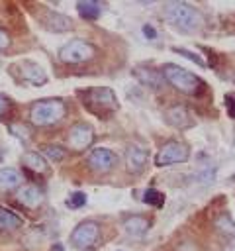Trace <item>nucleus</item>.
Returning a JSON list of instances; mask_svg holds the SVG:
<instances>
[{"instance_id": "obj_33", "label": "nucleus", "mask_w": 235, "mask_h": 251, "mask_svg": "<svg viewBox=\"0 0 235 251\" xmlns=\"http://www.w3.org/2000/svg\"><path fill=\"white\" fill-rule=\"evenodd\" d=\"M119 251H121V249H119Z\"/></svg>"}, {"instance_id": "obj_25", "label": "nucleus", "mask_w": 235, "mask_h": 251, "mask_svg": "<svg viewBox=\"0 0 235 251\" xmlns=\"http://www.w3.org/2000/svg\"><path fill=\"white\" fill-rule=\"evenodd\" d=\"M172 53H178V55H182V57H186V59H190V61H194V63H198L200 67H206V63H204V59H202L200 55H196V53H192V51H188V49H180V47H172Z\"/></svg>"}, {"instance_id": "obj_23", "label": "nucleus", "mask_w": 235, "mask_h": 251, "mask_svg": "<svg viewBox=\"0 0 235 251\" xmlns=\"http://www.w3.org/2000/svg\"><path fill=\"white\" fill-rule=\"evenodd\" d=\"M215 227L219 229V233L235 237V222H233L229 216H219V218L215 220Z\"/></svg>"}, {"instance_id": "obj_21", "label": "nucleus", "mask_w": 235, "mask_h": 251, "mask_svg": "<svg viewBox=\"0 0 235 251\" xmlns=\"http://www.w3.org/2000/svg\"><path fill=\"white\" fill-rule=\"evenodd\" d=\"M41 153H43V157H47V159L53 161V163H61V161L67 157V151H65L61 145H45V147L41 149Z\"/></svg>"}, {"instance_id": "obj_30", "label": "nucleus", "mask_w": 235, "mask_h": 251, "mask_svg": "<svg viewBox=\"0 0 235 251\" xmlns=\"http://www.w3.org/2000/svg\"><path fill=\"white\" fill-rule=\"evenodd\" d=\"M8 45H10V37L0 29V51H2V49H6Z\"/></svg>"}, {"instance_id": "obj_28", "label": "nucleus", "mask_w": 235, "mask_h": 251, "mask_svg": "<svg viewBox=\"0 0 235 251\" xmlns=\"http://www.w3.org/2000/svg\"><path fill=\"white\" fill-rule=\"evenodd\" d=\"M141 31H143V35H145L147 39H155V37H157V29H155L153 25H149V24H145Z\"/></svg>"}, {"instance_id": "obj_19", "label": "nucleus", "mask_w": 235, "mask_h": 251, "mask_svg": "<svg viewBox=\"0 0 235 251\" xmlns=\"http://www.w3.org/2000/svg\"><path fill=\"white\" fill-rule=\"evenodd\" d=\"M104 6L96 0H84V2H76V12L84 18V20H96L100 18Z\"/></svg>"}, {"instance_id": "obj_16", "label": "nucleus", "mask_w": 235, "mask_h": 251, "mask_svg": "<svg viewBox=\"0 0 235 251\" xmlns=\"http://www.w3.org/2000/svg\"><path fill=\"white\" fill-rule=\"evenodd\" d=\"M22 163H24L29 171H33V173H37V175H45V173L49 171L47 159H45L43 155L35 153V151H25V153L22 155Z\"/></svg>"}, {"instance_id": "obj_13", "label": "nucleus", "mask_w": 235, "mask_h": 251, "mask_svg": "<svg viewBox=\"0 0 235 251\" xmlns=\"http://www.w3.org/2000/svg\"><path fill=\"white\" fill-rule=\"evenodd\" d=\"M41 24H43L49 31H57V33H63V31L70 29V25H72L70 18H67V16L61 14V12H53V10H47V12H45V16L41 18Z\"/></svg>"}, {"instance_id": "obj_6", "label": "nucleus", "mask_w": 235, "mask_h": 251, "mask_svg": "<svg viewBox=\"0 0 235 251\" xmlns=\"http://www.w3.org/2000/svg\"><path fill=\"white\" fill-rule=\"evenodd\" d=\"M190 157V149L180 143V141H168L164 143L157 157H155V165L157 167H168V165H178V163H186Z\"/></svg>"}, {"instance_id": "obj_15", "label": "nucleus", "mask_w": 235, "mask_h": 251, "mask_svg": "<svg viewBox=\"0 0 235 251\" xmlns=\"http://www.w3.org/2000/svg\"><path fill=\"white\" fill-rule=\"evenodd\" d=\"M151 227V222L145 216H129L123 220V229L131 235V237H141L147 233V229Z\"/></svg>"}, {"instance_id": "obj_18", "label": "nucleus", "mask_w": 235, "mask_h": 251, "mask_svg": "<svg viewBox=\"0 0 235 251\" xmlns=\"http://www.w3.org/2000/svg\"><path fill=\"white\" fill-rule=\"evenodd\" d=\"M20 184H22V175L16 169L12 167L0 169V190H14Z\"/></svg>"}, {"instance_id": "obj_8", "label": "nucleus", "mask_w": 235, "mask_h": 251, "mask_svg": "<svg viewBox=\"0 0 235 251\" xmlns=\"http://www.w3.org/2000/svg\"><path fill=\"white\" fill-rule=\"evenodd\" d=\"M116 161H118L116 153L112 149H108V147H94L86 155V165L92 171H96V173H108V171H112L114 165H116Z\"/></svg>"}, {"instance_id": "obj_26", "label": "nucleus", "mask_w": 235, "mask_h": 251, "mask_svg": "<svg viewBox=\"0 0 235 251\" xmlns=\"http://www.w3.org/2000/svg\"><path fill=\"white\" fill-rule=\"evenodd\" d=\"M10 131H12L14 135H18L22 141H27V139H29V135H31V131H29L24 124H12V126H10Z\"/></svg>"}, {"instance_id": "obj_4", "label": "nucleus", "mask_w": 235, "mask_h": 251, "mask_svg": "<svg viewBox=\"0 0 235 251\" xmlns=\"http://www.w3.org/2000/svg\"><path fill=\"white\" fill-rule=\"evenodd\" d=\"M65 116V102L59 98L39 100L29 110V122L33 126H53Z\"/></svg>"}, {"instance_id": "obj_24", "label": "nucleus", "mask_w": 235, "mask_h": 251, "mask_svg": "<svg viewBox=\"0 0 235 251\" xmlns=\"http://www.w3.org/2000/svg\"><path fill=\"white\" fill-rule=\"evenodd\" d=\"M84 204H86V194L80 192V190H74V192L67 198V206L72 208V210H78V208H82Z\"/></svg>"}, {"instance_id": "obj_1", "label": "nucleus", "mask_w": 235, "mask_h": 251, "mask_svg": "<svg viewBox=\"0 0 235 251\" xmlns=\"http://www.w3.org/2000/svg\"><path fill=\"white\" fill-rule=\"evenodd\" d=\"M164 20L182 33H194L204 27L202 14L188 2H178V0L166 2L164 4Z\"/></svg>"}, {"instance_id": "obj_29", "label": "nucleus", "mask_w": 235, "mask_h": 251, "mask_svg": "<svg viewBox=\"0 0 235 251\" xmlns=\"http://www.w3.org/2000/svg\"><path fill=\"white\" fill-rule=\"evenodd\" d=\"M8 108H10V100L4 94H0V116H4L8 112Z\"/></svg>"}, {"instance_id": "obj_9", "label": "nucleus", "mask_w": 235, "mask_h": 251, "mask_svg": "<svg viewBox=\"0 0 235 251\" xmlns=\"http://www.w3.org/2000/svg\"><path fill=\"white\" fill-rule=\"evenodd\" d=\"M12 71H20V76H22L25 82L33 84V86H41V84L47 82L45 71H43L37 63H33V61H22V63L14 65Z\"/></svg>"}, {"instance_id": "obj_10", "label": "nucleus", "mask_w": 235, "mask_h": 251, "mask_svg": "<svg viewBox=\"0 0 235 251\" xmlns=\"http://www.w3.org/2000/svg\"><path fill=\"white\" fill-rule=\"evenodd\" d=\"M133 76H135L143 86H147V88H151V90H161L163 84H164L163 73H159L157 69L147 67V65H137V67L133 69Z\"/></svg>"}, {"instance_id": "obj_12", "label": "nucleus", "mask_w": 235, "mask_h": 251, "mask_svg": "<svg viewBox=\"0 0 235 251\" xmlns=\"http://www.w3.org/2000/svg\"><path fill=\"white\" fill-rule=\"evenodd\" d=\"M94 141V129L88 124H74L69 131V143L72 149H86Z\"/></svg>"}, {"instance_id": "obj_27", "label": "nucleus", "mask_w": 235, "mask_h": 251, "mask_svg": "<svg viewBox=\"0 0 235 251\" xmlns=\"http://www.w3.org/2000/svg\"><path fill=\"white\" fill-rule=\"evenodd\" d=\"M225 106H227V114L231 118H235V94L225 96Z\"/></svg>"}, {"instance_id": "obj_14", "label": "nucleus", "mask_w": 235, "mask_h": 251, "mask_svg": "<svg viewBox=\"0 0 235 251\" xmlns=\"http://www.w3.org/2000/svg\"><path fill=\"white\" fill-rule=\"evenodd\" d=\"M16 196H18L20 204H24L25 208H37V206L41 204V200H43V194H41L39 188L33 186V184H25V186H22V188L18 190Z\"/></svg>"}, {"instance_id": "obj_2", "label": "nucleus", "mask_w": 235, "mask_h": 251, "mask_svg": "<svg viewBox=\"0 0 235 251\" xmlns=\"http://www.w3.org/2000/svg\"><path fill=\"white\" fill-rule=\"evenodd\" d=\"M78 98L82 106L98 118H108L119 108V102L114 90L108 86H92L86 90H78Z\"/></svg>"}, {"instance_id": "obj_20", "label": "nucleus", "mask_w": 235, "mask_h": 251, "mask_svg": "<svg viewBox=\"0 0 235 251\" xmlns=\"http://www.w3.org/2000/svg\"><path fill=\"white\" fill-rule=\"evenodd\" d=\"M22 224L24 222L16 212H12L8 208H0V229L2 231L4 229H18Z\"/></svg>"}, {"instance_id": "obj_11", "label": "nucleus", "mask_w": 235, "mask_h": 251, "mask_svg": "<svg viewBox=\"0 0 235 251\" xmlns=\"http://www.w3.org/2000/svg\"><path fill=\"white\" fill-rule=\"evenodd\" d=\"M123 157H125V167H127V171L139 173V171L145 167V163H147L149 149H147L145 145H141V143H131V145H127Z\"/></svg>"}, {"instance_id": "obj_5", "label": "nucleus", "mask_w": 235, "mask_h": 251, "mask_svg": "<svg viewBox=\"0 0 235 251\" xmlns=\"http://www.w3.org/2000/svg\"><path fill=\"white\" fill-rule=\"evenodd\" d=\"M94 45L86 39H70L69 43H65L61 49H59V59L63 63H69V65H76V63H84L88 59L94 57Z\"/></svg>"}, {"instance_id": "obj_22", "label": "nucleus", "mask_w": 235, "mask_h": 251, "mask_svg": "<svg viewBox=\"0 0 235 251\" xmlns=\"http://www.w3.org/2000/svg\"><path fill=\"white\" fill-rule=\"evenodd\" d=\"M143 202L149 204V206L159 208V206L164 204V194H163L161 190H157V188H147V190L143 192Z\"/></svg>"}, {"instance_id": "obj_32", "label": "nucleus", "mask_w": 235, "mask_h": 251, "mask_svg": "<svg viewBox=\"0 0 235 251\" xmlns=\"http://www.w3.org/2000/svg\"><path fill=\"white\" fill-rule=\"evenodd\" d=\"M231 245H233V249H235V237H231Z\"/></svg>"}, {"instance_id": "obj_31", "label": "nucleus", "mask_w": 235, "mask_h": 251, "mask_svg": "<svg viewBox=\"0 0 235 251\" xmlns=\"http://www.w3.org/2000/svg\"><path fill=\"white\" fill-rule=\"evenodd\" d=\"M53 249H57V251H63V245H61V243H57V245H55Z\"/></svg>"}, {"instance_id": "obj_7", "label": "nucleus", "mask_w": 235, "mask_h": 251, "mask_svg": "<svg viewBox=\"0 0 235 251\" xmlns=\"http://www.w3.org/2000/svg\"><path fill=\"white\" fill-rule=\"evenodd\" d=\"M98 237H100V226L94 220H84L72 229L70 243L78 249H88L98 241Z\"/></svg>"}, {"instance_id": "obj_3", "label": "nucleus", "mask_w": 235, "mask_h": 251, "mask_svg": "<svg viewBox=\"0 0 235 251\" xmlns=\"http://www.w3.org/2000/svg\"><path fill=\"white\" fill-rule=\"evenodd\" d=\"M161 73H163L164 80H166L168 84H172V86H174L178 92H182V94L192 96V94H198L200 88H202V80H200L192 71H188V69H184V67H180V65L166 63Z\"/></svg>"}, {"instance_id": "obj_17", "label": "nucleus", "mask_w": 235, "mask_h": 251, "mask_svg": "<svg viewBox=\"0 0 235 251\" xmlns=\"http://www.w3.org/2000/svg\"><path fill=\"white\" fill-rule=\"evenodd\" d=\"M166 120L172 124V126H176V127H188V126H192V118H190V114L186 112V108L184 106H170L168 110H166Z\"/></svg>"}]
</instances>
